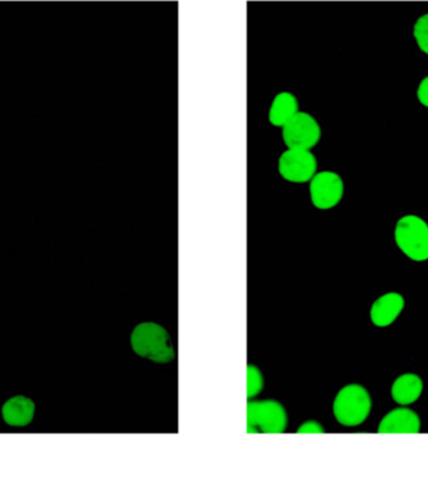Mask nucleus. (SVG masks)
<instances>
[{
    "mask_svg": "<svg viewBox=\"0 0 428 481\" xmlns=\"http://www.w3.org/2000/svg\"><path fill=\"white\" fill-rule=\"evenodd\" d=\"M133 350L137 356L151 362L166 364L176 359L172 338L168 331L155 322H142L133 331Z\"/></svg>",
    "mask_w": 428,
    "mask_h": 481,
    "instance_id": "obj_1",
    "label": "nucleus"
},
{
    "mask_svg": "<svg viewBox=\"0 0 428 481\" xmlns=\"http://www.w3.org/2000/svg\"><path fill=\"white\" fill-rule=\"evenodd\" d=\"M372 408L369 391L363 386L351 384L338 392L333 403V414L339 424L357 426L366 422Z\"/></svg>",
    "mask_w": 428,
    "mask_h": 481,
    "instance_id": "obj_2",
    "label": "nucleus"
},
{
    "mask_svg": "<svg viewBox=\"0 0 428 481\" xmlns=\"http://www.w3.org/2000/svg\"><path fill=\"white\" fill-rule=\"evenodd\" d=\"M396 243L408 258L415 262L428 259V226L426 221L407 215L398 220L395 230Z\"/></svg>",
    "mask_w": 428,
    "mask_h": 481,
    "instance_id": "obj_3",
    "label": "nucleus"
},
{
    "mask_svg": "<svg viewBox=\"0 0 428 481\" xmlns=\"http://www.w3.org/2000/svg\"><path fill=\"white\" fill-rule=\"evenodd\" d=\"M287 428V413L275 400L249 401L247 407V432L280 434Z\"/></svg>",
    "mask_w": 428,
    "mask_h": 481,
    "instance_id": "obj_4",
    "label": "nucleus"
},
{
    "mask_svg": "<svg viewBox=\"0 0 428 481\" xmlns=\"http://www.w3.org/2000/svg\"><path fill=\"white\" fill-rule=\"evenodd\" d=\"M321 138V128L307 113L297 112L284 125V141L288 148L310 149Z\"/></svg>",
    "mask_w": 428,
    "mask_h": 481,
    "instance_id": "obj_5",
    "label": "nucleus"
},
{
    "mask_svg": "<svg viewBox=\"0 0 428 481\" xmlns=\"http://www.w3.org/2000/svg\"><path fill=\"white\" fill-rule=\"evenodd\" d=\"M317 160L309 149L288 148L280 158V173L292 183H306L315 176Z\"/></svg>",
    "mask_w": 428,
    "mask_h": 481,
    "instance_id": "obj_6",
    "label": "nucleus"
},
{
    "mask_svg": "<svg viewBox=\"0 0 428 481\" xmlns=\"http://www.w3.org/2000/svg\"><path fill=\"white\" fill-rule=\"evenodd\" d=\"M310 192L316 208L331 209L341 202L344 182L336 173H319L310 179Z\"/></svg>",
    "mask_w": 428,
    "mask_h": 481,
    "instance_id": "obj_7",
    "label": "nucleus"
},
{
    "mask_svg": "<svg viewBox=\"0 0 428 481\" xmlns=\"http://www.w3.org/2000/svg\"><path fill=\"white\" fill-rule=\"evenodd\" d=\"M421 420L414 410L395 409L383 417L379 426L380 434H417Z\"/></svg>",
    "mask_w": 428,
    "mask_h": 481,
    "instance_id": "obj_8",
    "label": "nucleus"
},
{
    "mask_svg": "<svg viewBox=\"0 0 428 481\" xmlns=\"http://www.w3.org/2000/svg\"><path fill=\"white\" fill-rule=\"evenodd\" d=\"M405 299L397 293H389L377 299L371 309V321L377 327H389L404 310Z\"/></svg>",
    "mask_w": 428,
    "mask_h": 481,
    "instance_id": "obj_9",
    "label": "nucleus"
},
{
    "mask_svg": "<svg viewBox=\"0 0 428 481\" xmlns=\"http://www.w3.org/2000/svg\"><path fill=\"white\" fill-rule=\"evenodd\" d=\"M36 405L31 399L14 397L2 408L3 419L11 426H25L33 420Z\"/></svg>",
    "mask_w": 428,
    "mask_h": 481,
    "instance_id": "obj_10",
    "label": "nucleus"
},
{
    "mask_svg": "<svg viewBox=\"0 0 428 481\" xmlns=\"http://www.w3.org/2000/svg\"><path fill=\"white\" fill-rule=\"evenodd\" d=\"M424 384L420 376L405 374L393 382L392 398L399 405L414 404L423 394Z\"/></svg>",
    "mask_w": 428,
    "mask_h": 481,
    "instance_id": "obj_11",
    "label": "nucleus"
},
{
    "mask_svg": "<svg viewBox=\"0 0 428 481\" xmlns=\"http://www.w3.org/2000/svg\"><path fill=\"white\" fill-rule=\"evenodd\" d=\"M298 112L296 98L291 93H280L275 98L269 110V122L275 126H284Z\"/></svg>",
    "mask_w": 428,
    "mask_h": 481,
    "instance_id": "obj_12",
    "label": "nucleus"
},
{
    "mask_svg": "<svg viewBox=\"0 0 428 481\" xmlns=\"http://www.w3.org/2000/svg\"><path fill=\"white\" fill-rule=\"evenodd\" d=\"M265 385L262 373L255 365H249L247 369V397L253 398L258 395Z\"/></svg>",
    "mask_w": 428,
    "mask_h": 481,
    "instance_id": "obj_13",
    "label": "nucleus"
},
{
    "mask_svg": "<svg viewBox=\"0 0 428 481\" xmlns=\"http://www.w3.org/2000/svg\"><path fill=\"white\" fill-rule=\"evenodd\" d=\"M414 34L420 49L428 54V14L418 19Z\"/></svg>",
    "mask_w": 428,
    "mask_h": 481,
    "instance_id": "obj_14",
    "label": "nucleus"
},
{
    "mask_svg": "<svg viewBox=\"0 0 428 481\" xmlns=\"http://www.w3.org/2000/svg\"><path fill=\"white\" fill-rule=\"evenodd\" d=\"M417 97L420 99L421 104L428 107V77L424 78L421 82L420 87H418Z\"/></svg>",
    "mask_w": 428,
    "mask_h": 481,
    "instance_id": "obj_15",
    "label": "nucleus"
},
{
    "mask_svg": "<svg viewBox=\"0 0 428 481\" xmlns=\"http://www.w3.org/2000/svg\"><path fill=\"white\" fill-rule=\"evenodd\" d=\"M325 430H323L322 426L319 425L317 422H307L306 424H303L302 426H301L300 429H298V433L301 434H309V433H323Z\"/></svg>",
    "mask_w": 428,
    "mask_h": 481,
    "instance_id": "obj_16",
    "label": "nucleus"
}]
</instances>
